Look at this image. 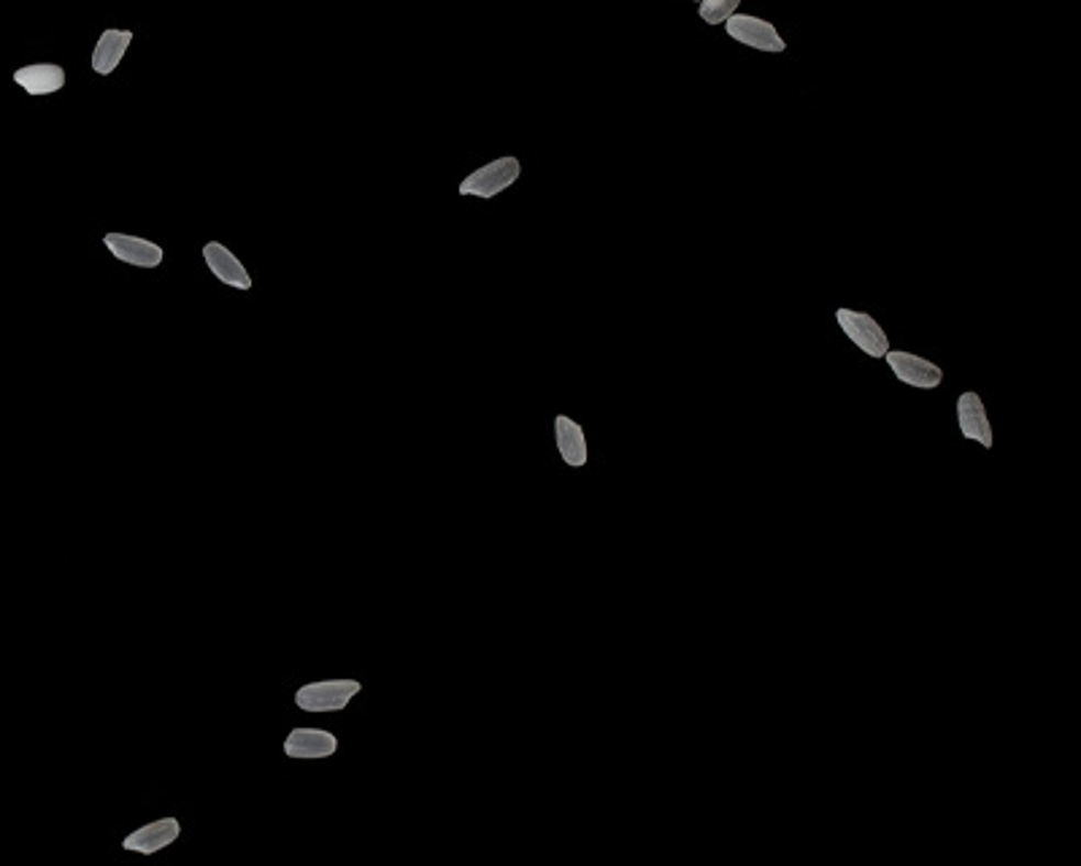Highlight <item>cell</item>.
Segmentation results:
<instances>
[{
    "label": "cell",
    "mask_w": 1081,
    "mask_h": 866,
    "mask_svg": "<svg viewBox=\"0 0 1081 866\" xmlns=\"http://www.w3.org/2000/svg\"><path fill=\"white\" fill-rule=\"evenodd\" d=\"M725 31H728L732 41L749 46V50H760V52L787 50V44H784V39L779 35L776 28H773L768 20H760V17L741 14V11H738V14H732L730 20L725 22Z\"/></svg>",
    "instance_id": "277c9868"
},
{
    "label": "cell",
    "mask_w": 1081,
    "mask_h": 866,
    "mask_svg": "<svg viewBox=\"0 0 1081 866\" xmlns=\"http://www.w3.org/2000/svg\"><path fill=\"white\" fill-rule=\"evenodd\" d=\"M554 441H558V452L565 463L573 469L587 467L589 450H587V434L569 415L554 417Z\"/></svg>",
    "instance_id": "8fae6325"
},
{
    "label": "cell",
    "mask_w": 1081,
    "mask_h": 866,
    "mask_svg": "<svg viewBox=\"0 0 1081 866\" xmlns=\"http://www.w3.org/2000/svg\"><path fill=\"white\" fill-rule=\"evenodd\" d=\"M838 328H841L843 336L852 341L858 350L865 352L868 358H884L890 352V336L873 320L868 311L858 309H838L836 311Z\"/></svg>",
    "instance_id": "3957f363"
},
{
    "label": "cell",
    "mask_w": 1081,
    "mask_h": 866,
    "mask_svg": "<svg viewBox=\"0 0 1081 866\" xmlns=\"http://www.w3.org/2000/svg\"><path fill=\"white\" fill-rule=\"evenodd\" d=\"M519 174H522V163H519L517 157L511 155L498 157V161L487 163V166L476 168L474 174L465 176V179L460 182V196L489 200L500 196L504 190H509L514 182L519 179Z\"/></svg>",
    "instance_id": "6da1fadb"
},
{
    "label": "cell",
    "mask_w": 1081,
    "mask_h": 866,
    "mask_svg": "<svg viewBox=\"0 0 1081 866\" xmlns=\"http://www.w3.org/2000/svg\"><path fill=\"white\" fill-rule=\"evenodd\" d=\"M181 834V823L176 818H159V821L146 823V826L135 829L130 832L125 840H122V847L130 853H144V856H152V853L165 851L168 845H174Z\"/></svg>",
    "instance_id": "ba28073f"
},
{
    "label": "cell",
    "mask_w": 1081,
    "mask_h": 866,
    "mask_svg": "<svg viewBox=\"0 0 1081 866\" xmlns=\"http://www.w3.org/2000/svg\"><path fill=\"white\" fill-rule=\"evenodd\" d=\"M957 423H960V434L966 439L979 441V445L990 450L995 436H992V423L986 417V406L979 393H960V398H957Z\"/></svg>",
    "instance_id": "9c48e42d"
},
{
    "label": "cell",
    "mask_w": 1081,
    "mask_h": 866,
    "mask_svg": "<svg viewBox=\"0 0 1081 866\" xmlns=\"http://www.w3.org/2000/svg\"><path fill=\"white\" fill-rule=\"evenodd\" d=\"M103 244L117 261L128 263V266H135V268H157L165 257L163 246L150 239H141V235L106 233Z\"/></svg>",
    "instance_id": "8992f818"
},
{
    "label": "cell",
    "mask_w": 1081,
    "mask_h": 866,
    "mask_svg": "<svg viewBox=\"0 0 1081 866\" xmlns=\"http://www.w3.org/2000/svg\"><path fill=\"white\" fill-rule=\"evenodd\" d=\"M741 0H703L698 14L706 25H725L732 14H738Z\"/></svg>",
    "instance_id": "5bb4252c"
},
{
    "label": "cell",
    "mask_w": 1081,
    "mask_h": 866,
    "mask_svg": "<svg viewBox=\"0 0 1081 866\" xmlns=\"http://www.w3.org/2000/svg\"><path fill=\"white\" fill-rule=\"evenodd\" d=\"M203 261L222 285L235 287V291H250L252 287L250 271H246L244 263H241L228 246L220 244V241H209V244L203 246Z\"/></svg>",
    "instance_id": "30bf717a"
},
{
    "label": "cell",
    "mask_w": 1081,
    "mask_h": 866,
    "mask_svg": "<svg viewBox=\"0 0 1081 866\" xmlns=\"http://www.w3.org/2000/svg\"><path fill=\"white\" fill-rule=\"evenodd\" d=\"M360 691H363V686H360L357 680L309 682V686L298 688V693H295V706L304 712H315V715H322V712H339L344 710Z\"/></svg>",
    "instance_id": "7a4b0ae2"
},
{
    "label": "cell",
    "mask_w": 1081,
    "mask_h": 866,
    "mask_svg": "<svg viewBox=\"0 0 1081 866\" xmlns=\"http://www.w3.org/2000/svg\"><path fill=\"white\" fill-rule=\"evenodd\" d=\"M887 366L892 369V374L908 387H919V391H933L944 382V371L938 363L927 361V358L912 355V352H901V350H890L884 355Z\"/></svg>",
    "instance_id": "5b68a950"
},
{
    "label": "cell",
    "mask_w": 1081,
    "mask_h": 866,
    "mask_svg": "<svg viewBox=\"0 0 1081 866\" xmlns=\"http://www.w3.org/2000/svg\"><path fill=\"white\" fill-rule=\"evenodd\" d=\"M339 750V736L324 728H293L285 739L287 758L295 761H319Z\"/></svg>",
    "instance_id": "52a82bcc"
},
{
    "label": "cell",
    "mask_w": 1081,
    "mask_h": 866,
    "mask_svg": "<svg viewBox=\"0 0 1081 866\" xmlns=\"http://www.w3.org/2000/svg\"><path fill=\"white\" fill-rule=\"evenodd\" d=\"M130 41H133V33L130 31H114L111 28V31L100 33L96 52H92V70L100 76H109L111 70L120 66L122 57H125Z\"/></svg>",
    "instance_id": "4fadbf2b"
},
{
    "label": "cell",
    "mask_w": 1081,
    "mask_h": 866,
    "mask_svg": "<svg viewBox=\"0 0 1081 866\" xmlns=\"http://www.w3.org/2000/svg\"><path fill=\"white\" fill-rule=\"evenodd\" d=\"M14 81L27 96H52L65 87V70L55 63H33L14 70Z\"/></svg>",
    "instance_id": "7c38bea8"
}]
</instances>
